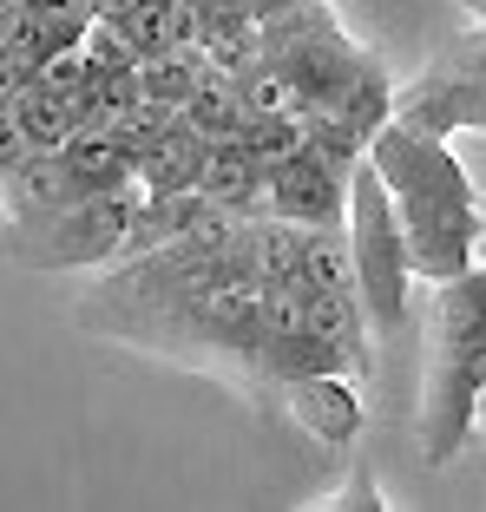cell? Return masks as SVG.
Listing matches in <instances>:
<instances>
[{"instance_id": "1", "label": "cell", "mask_w": 486, "mask_h": 512, "mask_svg": "<svg viewBox=\"0 0 486 512\" xmlns=\"http://www.w3.org/2000/svg\"><path fill=\"white\" fill-rule=\"evenodd\" d=\"M368 158H375L388 204L401 217L414 276L447 283V276L473 270L486 243V204H480L473 171L460 165V151L434 132H414V125H381L368 138Z\"/></svg>"}, {"instance_id": "2", "label": "cell", "mask_w": 486, "mask_h": 512, "mask_svg": "<svg viewBox=\"0 0 486 512\" xmlns=\"http://www.w3.org/2000/svg\"><path fill=\"white\" fill-rule=\"evenodd\" d=\"M486 394V263L427 283V368H421V407L414 434L421 460L447 467L467 447Z\"/></svg>"}, {"instance_id": "3", "label": "cell", "mask_w": 486, "mask_h": 512, "mask_svg": "<svg viewBox=\"0 0 486 512\" xmlns=\"http://www.w3.org/2000/svg\"><path fill=\"white\" fill-rule=\"evenodd\" d=\"M349 256H355V296L368 309V329L388 342V335L408 329L414 316V263H408V237H401V217L388 204V184H381L375 158L349 171Z\"/></svg>"}, {"instance_id": "4", "label": "cell", "mask_w": 486, "mask_h": 512, "mask_svg": "<svg viewBox=\"0 0 486 512\" xmlns=\"http://www.w3.org/2000/svg\"><path fill=\"white\" fill-rule=\"evenodd\" d=\"M145 191L138 184H112V191H86L73 204H60L40 224H7L0 256L20 270H112L138 224Z\"/></svg>"}, {"instance_id": "5", "label": "cell", "mask_w": 486, "mask_h": 512, "mask_svg": "<svg viewBox=\"0 0 486 512\" xmlns=\"http://www.w3.org/2000/svg\"><path fill=\"white\" fill-rule=\"evenodd\" d=\"M257 53L289 73V86L303 92V112L335 106V99L375 66V53H362V46L342 33V20L329 14V0H289V7L263 14L257 20Z\"/></svg>"}, {"instance_id": "6", "label": "cell", "mask_w": 486, "mask_h": 512, "mask_svg": "<svg viewBox=\"0 0 486 512\" xmlns=\"http://www.w3.org/2000/svg\"><path fill=\"white\" fill-rule=\"evenodd\" d=\"M263 211L289 217L303 230H349V171L322 158L316 145H303L296 158L270 165L263 178Z\"/></svg>"}, {"instance_id": "7", "label": "cell", "mask_w": 486, "mask_h": 512, "mask_svg": "<svg viewBox=\"0 0 486 512\" xmlns=\"http://www.w3.org/2000/svg\"><path fill=\"white\" fill-rule=\"evenodd\" d=\"M283 407H289V421L303 427L316 447L342 453L362 440L368 427V401H362V375H303V381H289L283 388Z\"/></svg>"}, {"instance_id": "8", "label": "cell", "mask_w": 486, "mask_h": 512, "mask_svg": "<svg viewBox=\"0 0 486 512\" xmlns=\"http://www.w3.org/2000/svg\"><path fill=\"white\" fill-rule=\"evenodd\" d=\"M79 178L73 165H66V151H20V165L7 171V191H0V204H7V224H40V217H53L60 204H73Z\"/></svg>"}, {"instance_id": "9", "label": "cell", "mask_w": 486, "mask_h": 512, "mask_svg": "<svg viewBox=\"0 0 486 512\" xmlns=\"http://www.w3.org/2000/svg\"><path fill=\"white\" fill-rule=\"evenodd\" d=\"M263 178H270V165H263V158L243 145L237 132H230V138H211V145H204L198 191L211 197V204H230V211L257 217V211H263Z\"/></svg>"}, {"instance_id": "10", "label": "cell", "mask_w": 486, "mask_h": 512, "mask_svg": "<svg viewBox=\"0 0 486 512\" xmlns=\"http://www.w3.org/2000/svg\"><path fill=\"white\" fill-rule=\"evenodd\" d=\"M204 145H211L204 132H191L184 119H171V132L158 138V145L145 151V158H138V191H145V197H178V191H198Z\"/></svg>"}, {"instance_id": "11", "label": "cell", "mask_w": 486, "mask_h": 512, "mask_svg": "<svg viewBox=\"0 0 486 512\" xmlns=\"http://www.w3.org/2000/svg\"><path fill=\"white\" fill-rule=\"evenodd\" d=\"M211 79V60L198 46H165V53H145L138 60V99H152L165 112H184V99Z\"/></svg>"}, {"instance_id": "12", "label": "cell", "mask_w": 486, "mask_h": 512, "mask_svg": "<svg viewBox=\"0 0 486 512\" xmlns=\"http://www.w3.org/2000/svg\"><path fill=\"white\" fill-rule=\"evenodd\" d=\"M79 125H86L79 119V99H66L53 86H20V138L33 151H60Z\"/></svg>"}, {"instance_id": "13", "label": "cell", "mask_w": 486, "mask_h": 512, "mask_svg": "<svg viewBox=\"0 0 486 512\" xmlns=\"http://www.w3.org/2000/svg\"><path fill=\"white\" fill-rule=\"evenodd\" d=\"M329 112L349 125V132H362V138H375L381 125H395V79H388V66L375 60L349 92H342V99H335Z\"/></svg>"}, {"instance_id": "14", "label": "cell", "mask_w": 486, "mask_h": 512, "mask_svg": "<svg viewBox=\"0 0 486 512\" xmlns=\"http://www.w3.org/2000/svg\"><path fill=\"white\" fill-rule=\"evenodd\" d=\"M191 132H204V138H230V132H243V92H237V79L230 73H211L191 99H184V112H178Z\"/></svg>"}, {"instance_id": "15", "label": "cell", "mask_w": 486, "mask_h": 512, "mask_svg": "<svg viewBox=\"0 0 486 512\" xmlns=\"http://www.w3.org/2000/svg\"><path fill=\"white\" fill-rule=\"evenodd\" d=\"M237 138L257 151L263 165H283V158H296L309 145V112H257V119H243Z\"/></svg>"}, {"instance_id": "16", "label": "cell", "mask_w": 486, "mask_h": 512, "mask_svg": "<svg viewBox=\"0 0 486 512\" xmlns=\"http://www.w3.org/2000/svg\"><path fill=\"white\" fill-rule=\"evenodd\" d=\"M20 151H27V138H20V86L0 79V191H7V171L20 165Z\"/></svg>"}, {"instance_id": "17", "label": "cell", "mask_w": 486, "mask_h": 512, "mask_svg": "<svg viewBox=\"0 0 486 512\" xmlns=\"http://www.w3.org/2000/svg\"><path fill=\"white\" fill-rule=\"evenodd\" d=\"M322 506H368V512H381V493H375V480L362 473V480H349L342 493H329Z\"/></svg>"}, {"instance_id": "18", "label": "cell", "mask_w": 486, "mask_h": 512, "mask_svg": "<svg viewBox=\"0 0 486 512\" xmlns=\"http://www.w3.org/2000/svg\"><path fill=\"white\" fill-rule=\"evenodd\" d=\"M138 7H152V0H92V14H138Z\"/></svg>"}, {"instance_id": "19", "label": "cell", "mask_w": 486, "mask_h": 512, "mask_svg": "<svg viewBox=\"0 0 486 512\" xmlns=\"http://www.w3.org/2000/svg\"><path fill=\"white\" fill-rule=\"evenodd\" d=\"M276 7H289V0H250V14H257V20H263V14H276Z\"/></svg>"}, {"instance_id": "20", "label": "cell", "mask_w": 486, "mask_h": 512, "mask_svg": "<svg viewBox=\"0 0 486 512\" xmlns=\"http://www.w3.org/2000/svg\"><path fill=\"white\" fill-rule=\"evenodd\" d=\"M454 7H467V14H473V20L486 27V0H454Z\"/></svg>"}, {"instance_id": "21", "label": "cell", "mask_w": 486, "mask_h": 512, "mask_svg": "<svg viewBox=\"0 0 486 512\" xmlns=\"http://www.w3.org/2000/svg\"><path fill=\"white\" fill-rule=\"evenodd\" d=\"M0 79H7V27H0ZM14 86H20V79H14Z\"/></svg>"}, {"instance_id": "22", "label": "cell", "mask_w": 486, "mask_h": 512, "mask_svg": "<svg viewBox=\"0 0 486 512\" xmlns=\"http://www.w3.org/2000/svg\"><path fill=\"white\" fill-rule=\"evenodd\" d=\"M480 421H486V394H480Z\"/></svg>"}]
</instances>
